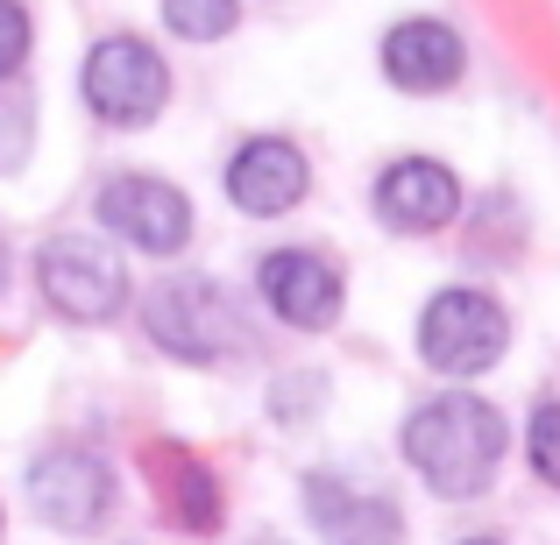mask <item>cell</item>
<instances>
[{
    "instance_id": "10",
    "label": "cell",
    "mask_w": 560,
    "mask_h": 545,
    "mask_svg": "<svg viewBox=\"0 0 560 545\" xmlns=\"http://www.w3.org/2000/svg\"><path fill=\"white\" fill-rule=\"evenodd\" d=\"M462 213V178L433 156H397L376 178V220L397 234H433Z\"/></svg>"
},
{
    "instance_id": "17",
    "label": "cell",
    "mask_w": 560,
    "mask_h": 545,
    "mask_svg": "<svg viewBox=\"0 0 560 545\" xmlns=\"http://www.w3.org/2000/svg\"><path fill=\"white\" fill-rule=\"evenodd\" d=\"M22 57H28V8L22 0H0V79L22 71Z\"/></svg>"
},
{
    "instance_id": "4",
    "label": "cell",
    "mask_w": 560,
    "mask_h": 545,
    "mask_svg": "<svg viewBox=\"0 0 560 545\" xmlns=\"http://www.w3.org/2000/svg\"><path fill=\"white\" fill-rule=\"evenodd\" d=\"M142 327H150V341L164 347V355H178L191 368L228 362L234 347H248L242 312H234V305L220 298L206 276H185V284L150 291V298H142Z\"/></svg>"
},
{
    "instance_id": "5",
    "label": "cell",
    "mask_w": 560,
    "mask_h": 545,
    "mask_svg": "<svg viewBox=\"0 0 560 545\" xmlns=\"http://www.w3.org/2000/svg\"><path fill=\"white\" fill-rule=\"evenodd\" d=\"M36 284L50 298L57 319L71 327H100L128 305V270L107 241H85V234H57L50 248L36 256Z\"/></svg>"
},
{
    "instance_id": "6",
    "label": "cell",
    "mask_w": 560,
    "mask_h": 545,
    "mask_svg": "<svg viewBox=\"0 0 560 545\" xmlns=\"http://www.w3.org/2000/svg\"><path fill=\"white\" fill-rule=\"evenodd\" d=\"M28 510L50 532H100L114 510V467L85 447H50L28 467Z\"/></svg>"
},
{
    "instance_id": "9",
    "label": "cell",
    "mask_w": 560,
    "mask_h": 545,
    "mask_svg": "<svg viewBox=\"0 0 560 545\" xmlns=\"http://www.w3.org/2000/svg\"><path fill=\"white\" fill-rule=\"evenodd\" d=\"M305 185H313V164H305V150H299V142H284V135L242 142L234 164H228V199L242 205L248 220L291 213V205L305 199Z\"/></svg>"
},
{
    "instance_id": "11",
    "label": "cell",
    "mask_w": 560,
    "mask_h": 545,
    "mask_svg": "<svg viewBox=\"0 0 560 545\" xmlns=\"http://www.w3.org/2000/svg\"><path fill=\"white\" fill-rule=\"evenodd\" d=\"M305 518L327 545H405V518L390 496L355 489L341 475H305Z\"/></svg>"
},
{
    "instance_id": "13",
    "label": "cell",
    "mask_w": 560,
    "mask_h": 545,
    "mask_svg": "<svg viewBox=\"0 0 560 545\" xmlns=\"http://www.w3.org/2000/svg\"><path fill=\"white\" fill-rule=\"evenodd\" d=\"M150 467H156V489H164L171 518L185 532H220V482L206 461H191L178 447H150Z\"/></svg>"
},
{
    "instance_id": "7",
    "label": "cell",
    "mask_w": 560,
    "mask_h": 545,
    "mask_svg": "<svg viewBox=\"0 0 560 545\" xmlns=\"http://www.w3.org/2000/svg\"><path fill=\"white\" fill-rule=\"evenodd\" d=\"M100 227L121 234L142 256H178L191 241V199L164 178H142V170L136 178H107V191H100Z\"/></svg>"
},
{
    "instance_id": "16",
    "label": "cell",
    "mask_w": 560,
    "mask_h": 545,
    "mask_svg": "<svg viewBox=\"0 0 560 545\" xmlns=\"http://www.w3.org/2000/svg\"><path fill=\"white\" fill-rule=\"evenodd\" d=\"M525 453H533L539 482L560 489V404H553V396H539L533 418H525Z\"/></svg>"
},
{
    "instance_id": "15",
    "label": "cell",
    "mask_w": 560,
    "mask_h": 545,
    "mask_svg": "<svg viewBox=\"0 0 560 545\" xmlns=\"http://www.w3.org/2000/svg\"><path fill=\"white\" fill-rule=\"evenodd\" d=\"M164 22L185 43H220L234 28V0H164Z\"/></svg>"
},
{
    "instance_id": "2",
    "label": "cell",
    "mask_w": 560,
    "mask_h": 545,
    "mask_svg": "<svg viewBox=\"0 0 560 545\" xmlns=\"http://www.w3.org/2000/svg\"><path fill=\"white\" fill-rule=\"evenodd\" d=\"M504 347H511V319H504V305H497L490 291L454 284V291H433V298H425V312H419L425 368L468 382V376H482V368L504 362Z\"/></svg>"
},
{
    "instance_id": "1",
    "label": "cell",
    "mask_w": 560,
    "mask_h": 545,
    "mask_svg": "<svg viewBox=\"0 0 560 545\" xmlns=\"http://www.w3.org/2000/svg\"><path fill=\"white\" fill-rule=\"evenodd\" d=\"M511 433L482 396L468 390H447L433 404H419L405 418V461L419 467V482L447 503H468L497 482V461H504Z\"/></svg>"
},
{
    "instance_id": "14",
    "label": "cell",
    "mask_w": 560,
    "mask_h": 545,
    "mask_svg": "<svg viewBox=\"0 0 560 545\" xmlns=\"http://www.w3.org/2000/svg\"><path fill=\"white\" fill-rule=\"evenodd\" d=\"M28 150H36V107H28V93L0 79V170H22Z\"/></svg>"
},
{
    "instance_id": "20",
    "label": "cell",
    "mask_w": 560,
    "mask_h": 545,
    "mask_svg": "<svg viewBox=\"0 0 560 545\" xmlns=\"http://www.w3.org/2000/svg\"><path fill=\"white\" fill-rule=\"evenodd\" d=\"M262 545H277V538H262Z\"/></svg>"
},
{
    "instance_id": "12",
    "label": "cell",
    "mask_w": 560,
    "mask_h": 545,
    "mask_svg": "<svg viewBox=\"0 0 560 545\" xmlns=\"http://www.w3.org/2000/svg\"><path fill=\"white\" fill-rule=\"evenodd\" d=\"M462 71H468L462 36L433 14H411L383 36V79L397 93H447V85H462Z\"/></svg>"
},
{
    "instance_id": "18",
    "label": "cell",
    "mask_w": 560,
    "mask_h": 545,
    "mask_svg": "<svg viewBox=\"0 0 560 545\" xmlns=\"http://www.w3.org/2000/svg\"><path fill=\"white\" fill-rule=\"evenodd\" d=\"M0 291H8V241H0Z\"/></svg>"
},
{
    "instance_id": "3",
    "label": "cell",
    "mask_w": 560,
    "mask_h": 545,
    "mask_svg": "<svg viewBox=\"0 0 560 545\" xmlns=\"http://www.w3.org/2000/svg\"><path fill=\"white\" fill-rule=\"evenodd\" d=\"M85 107L107 128H150L171 107V71L156 57V43L142 36H100L85 50Z\"/></svg>"
},
{
    "instance_id": "19",
    "label": "cell",
    "mask_w": 560,
    "mask_h": 545,
    "mask_svg": "<svg viewBox=\"0 0 560 545\" xmlns=\"http://www.w3.org/2000/svg\"><path fill=\"white\" fill-rule=\"evenodd\" d=\"M462 545H497V538H462Z\"/></svg>"
},
{
    "instance_id": "8",
    "label": "cell",
    "mask_w": 560,
    "mask_h": 545,
    "mask_svg": "<svg viewBox=\"0 0 560 545\" xmlns=\"http://www.w3.org/2000/svg\"><path fill=\"white\" fill-rule=\"evenodd\" d=\"M256 291H262V305L299 333H327L334 319H341V298H348L341 270H334L327 256H313V248H277V256H262Z\"/></svg>"
}]
</instances>
